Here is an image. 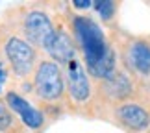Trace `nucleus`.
Returning a JSON list of instances; mask_svg holds the SVG:
<instances>
[{"mask_svg": "<svg viewBox=\"0 0 150 133\" xmlns=\"http://www.w3.org/2000/svg\"><path fill=\"white\" fill-rule=\"evenodd\" d=\"M74 33L83 50L85 67L91 76L109 80L115 72V52L106 43L104 32L89 17H76L72 22Z\"/></svg>", "mask_w": 150, "mask_h": 133, "instance_id": "1", "label": "nucleus"}, {"mask_svg": "<svg viewBox=\"0 0 150 133\" xmlns=\"http://www.w3.org/2000/svg\"><path fill=\"white\" fill-rule=\"evenodd\" d=\"M63 74L56 61H43L35 72V91L47 102L59 100L63 94Z\"/></svg>", "mask_w": 150, "mask_h": 133, "instance_id": "2", "label": "nucleus"}, {"mask_svg": "<svg viewBox=\"0 0 150 133\" xmlns=\"http://www.w3.org/2000/svg\"><path fill=\"white\" fill-rule=\"evenodd\" d=\"M6 56L17 76H28L32 72L33 61H35V50L32 48L30 43L19 37H11L6 43Z\"/></svg>", "mask_w": 150, "mask_h": 133, "instance_id": "3", "label": "nucleus"}, {"mask_svg": "<svg viewBox=\"0 0 150 133\" xmlns=\"http://www.w3.org/2000/svg\"><path fill=\"white\" fill-rule=\"evenodd\" d=\"M24 32L33 44H39L45 48L47 41L52 37V33L56 30H54V26H52L47 13H43V11H32V13L26 15Z\"/></svg>", "mask_w": 150, "mask_h": 133, "instance_id": "4", "label": "nucleus"}, {"mask_svg": "<svg viewBox=\"0 0 150 133\" xmlns=\"http://www.w3.org/2000/svg\"><path fill=\"white\" fill-rule=\"evenodd\" d=\"M6 102H8L9 109H13V111L19 115L21 120L28 126V128L37 129V128H41V126H43L45 118H43L41 111H37L30 102L24 100L22 96H19L17 92H8V94H6Z\"/></svg>", "mask_w": 150, "mask_h": 133, "instance_id": "5", "label": "nucleus"}, {"mask_svg": "<svg viewBox=\"0 0 150 133\" xmlns=\"http://www.w3.org/2000/svg\"><path fill=\"white\" fill-rule=\"evenodd\" d=\"M67 80H69V92L76 102H85L91 94V85L89 80L83 72V67L80 65V61L74 59L67 65Z\"/></svg>", "mask_w": 150, "mask_h": 133, "instance_id": "6", "label": "nucleus"}, {"mask_svg": "<svg viewBox=\"0 0 150 133\" xmlns=\"http://www.w3.org/2000/svg\"><path fill=\"white\" fill-rule=\"evenodd\" d=\"M45 50H47L57 63H67V65L74 59V54H76L74 44H72L71 39H69V35L65 32H57V30L52 33V37L47 41Z\"/></svg>", "mask_w": 150, "mask_h": 133, "instance_id": "7", "label": "nucleus"}, {"mask_svg": "<svg viewBox=\"0 0 150 133\" xmlns=\"http://www.w3.org/2000/svg\"><path fill=\"white\" fill-rule=\"evenodd\" d=\"M117 117L122 124H126L132 129H146L150 124V117L148 113L143 109L141 106H135V103H124L117 109Z\"/></svg>", "mask_w": 150, "mask_h": 133, "instance_id": "8", "label": "nucleus"}, {"mask_svg": "<svg viewBox=\"0 0 150 133\" xmlns=\"http://www.w3.org/2000/svg\"><path fill=\"white\" fill-rule=\"evenodd\" d=\"M130 63L139 74H150V46L143 41H137L130 46L128 52Z\"/></svg>", "mask_w": 150, "mask_h": 133, "instance_id": "9", "label": "nucleus"}, {"mask_svg": "<svg viewBox=\"0 0 150 133\" xmlns=\"http://www.w3.org/2000/svg\"><path fill=\"white\" fill-rule=\"evenodd\" d=\"M95 9L100 13V17L104 20H108L115 13V4L111 0H98V2H95Z\"/></svg>", "mask_w": 150, "mask_h": 133, "instance_id": "10", "label": "nucleus"}, {"mask_svg": "<svg viewBox=\"0 0 150 133\" xmlns=\"http://www.w3.org/2000/svg\"><path fill=\"white\" fill-rule=\"evenodd\" d=\"M11 124H13V118H11L8 107L0 102V131H8L11 128Z\"/></svg>", "mask_w": 150, "mask_h": 133, "instance_id": "11", "label": "nucleus"}, {"mask_svg": "<svg viewBox=\"0 0 150 133\" xmlns=\"http://www.w3.org/2000/svg\"><path fill=\"white\" fill-rule=\"evenodd\" d=\"M6 78H8V72H6L4 65H2V63H0V91H2V85L6 83Z\"/></svg>", "mask_w": 150, "mask_h": 133, "instance_id": "12", "label": "nucleus"}, {"mask_svg": "<svg viewBox=\"0 0 150 133\" xmlns=\"http://www.w3.org/2000/svg\"><path fill=\"white\" fill-rule=\"evenodd\" d=\"M74 6H76V8H89L91 2L89 0H74Z\"/></svg>", "mask_w": 150, "mask_h": 133, "instance_id": "13", "label": "nucleus"}]
</instances>
